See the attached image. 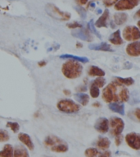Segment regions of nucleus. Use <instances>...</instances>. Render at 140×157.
Masks as SVG:
<instances>
[{
	"mask_svg": "<svg viewBox=\"0 0 140 157\" xmlns=\"http://www.w3.org/2000/svg\"><path fill=\"white\" fill-rule=\"evenodd\" d=\"M74 97L75 99H76V101H78V102L83 106L87 105L89 101V96L87 95V94H85V93H76L74 95Z\"/></svg>",
	"mask_w": 140,
	"mask_h": 157,
	"instance_id": "obj_18",
	"label": "nucleus"
},
{
	"mask_svg": "<svg viewBox=\"0 0 140 157\" xmlns=\"http://www.w3.org/2000/svg\"><path fill=\"white\" fill-rule=\"evenodd\" d=\"M94 128L98 132L107 133L109 130V121L106 118H100L96 121L94 124Z\"/></svg>",
	"mask_w": 140,
	"mask_h": 157,
	"instance_id": "obj_10",
	"label": "nucleus"
},
{
	"mask_svg": "<svg viewBox=\"0 0 140 157\" xmlns=\"http://www.w3.org/2000/svg\"><path fill=\"white\" fill-rule=\"evenodd\" d=\"M38 64L39 67H43V66H45L47 64V62L46 61H40V62L38 63Z\"/></svg>",
	"mask_w": 140,
	"mask_h": 157,
	"instance_id": "obj_41",
	"label": "nucleus"
},
{
	"mask_svg": "<svg viewBox=\"0 0 140 157\" xmlns=\"http://www.w3.org/2000/svg\"><path fill=\"white\" fill-rule=\"evenodd\" d=\"M108 18H109V11L107 8V9H105V11L102 13V15L95 22L94 26L96 27H99V28L107 27V20H108Z\"/></svg>",
	"mask_w": 140,
	"mask_h": 157,
	"instance_id": "obj_14",
	"label": "nucleus"
},
{
	"mask_svg": "<svg viewBox=\"0 0 140 157\" xmlns=\"http://www.w3.org/2000/svg\"><path fill=\"white\" fill-rule=\"evenodd\" d=\"M108 107H109L110 110H112V112L119 113L120 115H125V105L122 104H119L117 102H112V103L109 104Z\"/></svg>",
	"mask_w": 140,
	"mask_h": 157,
	"instance_id": "obj_17",
	"label": "nucleus"
},
{
	"mask_svg": "<svg viewBox=\"0 0 140 157\" xmlns=\"http://www.w3.org/2000/svg\"><path fill=\"white\" fill-rule=\"evenodd\" d=\"M13 157H30V155L26 148L22 146H17L13 150Z\"/></svg>",
	"mask_w": 140,
	"mask_h": 157,
	"instance_id": "obj_19",
	"label": "nucleus"
},
{
	"mask_svg": "<svg viewBox=\"0 0 140 157\" xmlns=\"http://www.w3.org/2000/svg\"><path fill=\"white\" fill-rule=\"evenodd\" d=\"M109 42L110 43H112V44H116V45H120V44H122L124 43L123 41L122 38H121V36H120V30H117V31H116L115 32L110 36L109 37Z\"/></svg>",
	"mask_w": 140,
	"mask_h": 157,
	"instance_id": "obj_16",
	"label": "nucleus"
},
{
	"mask_svg": "<svg viewBox=\"0 0 140 157\" xmlns=\"http://www.w3.org/2000/svg\"><path fill=\"white\" fill-rule=\"evenodd\" d=\"M78 3L80 4V5H84L88 3V0H78Z\"/></svg>",
	"mask_w": 140,
	"mask_h": 157,
	"instance_id": "obj_40",
	"label": "nucleus"
},
{
	"mask_svg": "<svg viewBox=\"0 0 140 157\" xmlns=\"http://www.w3.org/2000/svg\"><path fill=\"white\" fill-rule=\"evenodd\" d=\"M75 9H76V11L77 13H79V15L80 16V17H81L83 20H84V19L86 18L87 12L83 7H75Z\"/></svg>",
	"mask_w": 140,
	"mask_h": 157,
	"instance_id": "obj_34",
	"label": "nucleus"
},
{
	"mask_svg": "<svg viewBox=\"0 0 140 157\" xmlns=\"http://www.w3.org/2000/svg\"><path fill=\"white\" fill-rule=\"evenodd\" d=\"M86 86H83V87H79L78 88V90H79V92H83V91H85L86 90Z\"/></svg>",
	"mask_w": 140,
	"mask_h": 157,
	"instance_id": "obj_42",
	"label": "nucleus"
},
{
	"mask_svg": "<svg viewBox=\"0 0 140 157\" xmlns=\"http://www.w3.org/2000/svg\"><path fill=\"white\" fill-rule=\"evenodd\" d=\"M89 75L92 77H104L105 72L97 66H91L89 69Z\"/></svg>",
	"mask_w": 140,
	"mask_h": 157,
	"instance_id": "obj_21",
	"label": "nucleus"
},
{
	"mask_svg": "<svg viewBox=\"0 0 140 157\" xmlns=\"http://www.w3.org/2000/svg\"><path fill=\"white\" fill-rule=\"evenodd\" d=\"M89 49L90 50H95V51H105V52H113L114 50L112 49L106 42H102L98 44H90L89 45Z\"/></svg>",
	"mask_w": 140,
	"mask_h": 157,
	"instance_id": "obj_12",
	"label": "nucleus"
},
{
	"mask_svg": "<svg viewBox=\"0 0 140 157\" xmlns=\"http://www.w3.org/2000/svg\"><path fill=\"white\" fill-rule=\"evenodd\" d=\"M66 26L71 29H76V28H81V27H83L82 24L79 23V22H77V21H74V22H72V23H69L67 24Z\"/></svg>",
	"mask_w": 140,
	"mask_h": 157,
	"instance_id": "obj_35",
	"label": "nucleus"
},
{
	"mask_svg": "<svg viewBox=\"0 0 140 157\" xmlns=\"http://www.w3.org/2000/svg\"><path fill=\"white\" fill-rule=\"evenodd\" d=\"M60 59H69L73 60V61H76L79 63H89V59L86 57H79L76 56V55H72V54H61L59 56Z\"/></svg>",
	"mask_w": 140,
	"mask_h": 157,
	"instance_id": "obj_15",
	"label": "nucleus"
},
{
	"mask_svg": "<svg viewBox=\"0 0 140 157\" xmlns=\"http://www.w3.org/2000/svg\"><path fill=\"white\" fill-rule=\"evenodd\" d=\"M111 141L107 137H100L97 142V146L99 149L107 150L110 147Z\"/></svg>",
	"mask_w": 140,
	"mask_h": 157,
	"instance_id": "obj_23",
	"label": "nucleus"
},
{
	"mask_svg": "<svg viewBox=\"0 0 140 157\" xmlns=\"http://www.w3.org/2000/svg\"><path fill=\"white\" fill-rule=\"evenodd\" d=\"M42 157H50V156H48V155H43Z\"/></svg>",
	"mask_w": 140,
	"mask_h": 157,
	"instance_id": "obj_48",
	"label": "nucleus"
},
{
	"mask_svg": "<svg viewBox=\"0 0 140 157\" xmlns=\"http://www.w3.org/2000/svg\"><path fill=\"white\" fill-rule=\"evenodd\" d=\"M125 141L128 146L132 149H140V135L136 132H130L125 136Z\"/></svg>",
	"mask_w": 140,
	"mask_h": 157,
	"instance_id": "obj_8",
	"label": "nucleus"
},
{
	"mask_svg": "<svg viewBox=\"0 0 140 157\" xmlns=\"http://www.w3.org/2000/svg\"><path fill=\"white\" fill-rule=\"evenodd\" d=\"M76 45H77V48H82V47H83V44H80V43H77Z\"/></svg>",
	"mask_w": 140,
	"mask_h": 157,
	"instance_id": "obj_45",
	"label": "nucleus"
},
{
	"mask_svg": "<svg viewBox=\"0 0 140 157\" xmlns=\"http://www.w3.org/2000/svg\"><path fill=\"white\" fill-rule=\"evenodd\" d=\"M119 97H120V101H121V102H127L129 101V99H130V92H129L127 88L122 86V88L120 89Z\"/></svg>",
	"mask_w": 140,
	"mask_h": 157,
	"instance_id": "obj_27",
	"label": "nucleus"
},
{
	"mask_svg": "<svg viewBox=\"0 0 140 157\" xmlns=\"http://www.w3.org/2000/svg\"><path fill=\"white\" fill-rule=\"evenodd\" d=\"M140 0H118L115 3V9L117 11L131 10L139 4Z\"/></svg>",
	"mask_w": 140,
	"mask_h": 157,
	"instance_id": "obj_7",
	"label": "nucleus"
},
{
	"mask_svg": "<svg viewBox=\"0 0 140 157\" xmlns=\"http://www.w3.org/2000/svg\"><path fill=\"white\" fill-rule=\"evenodd\" d=\"M128 20V15L126 13H116L114 15V22L115 25L120 26L126 22Z\"/></svg>",
	"mask_w": 140,
	"mask_h": 157,
	"instance_id": "obj_20",
	"label": "nucleus"
},
{
	"mask_svg": "<svg viewBox=\"0 0 140 157\" xmlns=\"http://www.w3.org/2000/svg\"><path fill=\"white\" fill-rule=\"evenodd\" d=\"M92 84L96 86H98V88L103 87L105 86V84H106V80H105V78H103L102 77H98V78H97V79H95V80L92 82Z\"/></svg>",
	"mask_w": 140,
	"mask_h": 157,
	"instance_id": "obj_31",
	"label": "nucleus"
},
{
	"mask_svg": "<svg viewBox=\"0 0 140 157\" xmlns=\"http://www.w3.org/2000/svg\"><path fill=\"white\" fill-rule=\"evenodd\" d=\"M100 95V90L99 88L96 86L91 84L90 86V95L93 98H98Z\"/></svg>",
	"mask_w": 140,
	"mask_h": 157,
	"instance_id": "obj_30",
	"label": "nucleus"
},
{
	"mask_svg": "<svg viewBox=\"0 0 140 157\" xmlns=\"http://www.w3.org/2000/svg\"><path fill=\"white\" fill-rule=\"evenodd\" d=\"M7 127L10 128L13 132H18V131L20 130V125L18 123H16V122H8Z\"/></svg>",
	"mask_w": 140,
	"mask_h": 157,
	"instance_id": "obj_33",
	"label": "nucleus"
},
{
	"mask_svg": "<svg viewBox=\"0 0 140 157\" xmlns=\"http://www.w3.org/2000/svg\"><path fill=\"white\" fill-rule=\"evenodd\" d=\"M63 91H64V94H65V95H71V90H64Z\"/></svg>",
	"mask_w": 140,
	"mask_h": 157,
	"instance_id": "obj_44",
	"label": "nucleus"
},
{
	"mask_svg": "<svg viewBox=\"0 0 140 157\" xmlns=\"http://www.w3.org/2000/svg\"><path fill=\"white\" fill-rule=\"evenodd\" d=\"M110 126L112 128V135L119 136L125 128V123L122 119L118 117H112L110 120Z\"/></svg>",
	"mask_w": 140,
	"mask_h": 157,
	"instance_id": "obj_5",
	"label": "nucleus"
},
{
	"mask_svg": "<svg viewBox=\"0 0 140 157\" xmlns=\"http://www.w3.org/2000/svg\"><path fill=\"white\" fill-rule=\"evenodd\" d=\"M98 157H112V153L109 151H106L102 153H99Z\"/></svg>",
	"mask_w": 140,
	"mask_h": 157,
	"instance_id": "obj_37",
	"label": "nucleus"
},
{
	"mask_svg": "<svg viewBox=\"0 0 140 157\" xmlns=\"http://www.w3.org/2000/svg\"><path fill=\"white\" fill-rule=\"evenodd\" d=\"M93 105L95 106V107H99V106H100V104H99V103H95V104H94Z\"/></svg>",
	"mask_w": 140,
	"mask_h": 157,
	"instance_id": "obj_46",
	"label": "nucleus"
},
{
	"mask_svg": "<svg viewBox=\"0 0 140 157\" xmlns=\"http://www.w3.org/2000/svg\"><path fill=\"white\" fill-rule=\"evenodd\" d=\"M61 72L66 78L76 79L80 77L83 72V66L81 63L73 60H68L64 63L61 67Z\"/></svg>",
	"mask_w": 140,
	"mask_h": 157,
	"instance_id": "obj_1",
	"label": "nucleus"
},
{
	"mask_svg": "<svg viewBox=\"0 0 140 157\" xmlns=\"http://www.w3.org/2000/svg\"><path fill=\"white\" fill-rule=\"evenodd\" d=\"M10 138L9 134L6 130L0 129V142H8Z\"/></svg>",
	"mask_w": 140,
	"mask_h": 157,
	"instance_id": "obj_32",
	"label": "nucleus"
},
{
	"mask_svg": "<svg viewBox=\"0 0 140 157\" xmlns=\"http://www.w3.org/2000/svg\"><path fill=\"white\" fill-rule=\"evenodd\" d=\"M45 10L48 15L58 21H68L72 17L71 13L62 12L53 3H48L45 7Z\"/></svg>",
	"mask_w": 140,
	"mask_h": 157,
	"instance_id": "obj_3",
	"label": "nucleus"
},
{
	"mask_svg": "<svg viewBox=\"0 0 140 157\" xmlns=\"http://www.w3.org/2000/svg\"><path fill=\"white\" fill-rule=\"evenodd\" d=\"M0 157H13V147L10 144H6L0 151Z\"/></svg>",
	"mask_w": 140,
	"mask_h": 157,
	"instance_id": "obj_22",
	"label": "nucleus"
},
{
	"mask_svg": "<svg viewBox=\"0 0 140 157\" xmlns=\"http://www.w3.org/2000/svg\"><path fill=\"white\" fill-rule=\"evenodd\" d=\"M72 35L76 38L79 39L84 41H92L93 40V36L90 34V31L88 29L83 28V27L73 31Z\"/></svg>",
	"mask_w": 140,
	"mask_h": 157,
	"instance_id": "obj_9",
	"label": "nucleus"
},
{
	"mask_svg": "<svg viewBox=\"0 0 140 157\" xmlns=\"http://www.w3.org/2000/svg\"><path fill=\"white\" fill-rule=\"evenodd\" d=\"M68 146L66 143H62V142L54 145L51 147L52 151L54 152H57V153H65V152L68 151Z\"/></svg>",
	"mask_w": 140,
	"mask_h": 157,
	"instance_id": "obj_25",
	"label": "nucleus"
},
{
	"mask_svg": "<svg viewBox=\"0 0 140 157\" xmlns=\"http://www.w3.org/2000/svg\"><path fill=\"white\" fill-rule=\"evenodd\" d=\"M118 0H102L103 2V4H104L106 7H111V6L114 5L115 3L117 2Z\"/></svg>",
	"mask_w": 140,
	"mask_h": 157,
	"instance_id": "obj_36",
	"label": "nucleus"
},
{
	"mask_svg": "<svg viewBox=\"0 0 140 157\" xmlns=\"http://www.w3.org/2000/svg\"><path fill=\"white\" fill-rule=\"evenodd\" d=\"M120 83L115 81L114 82L110 83L102 90V99L107 103H112V102H119L120 101V90L118 91V88L120 86ZM122 88V87H121Z\"/></svg>",
	"mask_w": 140,
	"mask_h": 157,
	"instance_id": "obj_2",
	"label": "nucleus"
},
{
	"mask_svg": "<svg viewBox=\"0 0 140 157\" xmlns=\"http://www.w3.org/2000/svg\"><path fill=\"white\" fill-rule=\"evenodd\" d=\"M135 115H136V117H137V119L138 120H139L140 119V109L139 108H137L136 109H135Z\"/></svg>",
	"mask_w": 140,
	"mask_h": 157,
	"instance_id": "obj_39",
	"label": "nucleus"
},
{
	"mask_svg": "<svg viewBox=\"0 0 140 157\" xmlns=\"http://www.w3.org/2000/svg\"><path fill=\"white\" fill-rule=\"evenodd\" d=\"M126 53L130 56L138 57L140 55V43L138 41H134L126 47Z\"/></svg>",
	"mask_w": 140,
	"mask_h": 157,
	"instance_id": "obj_11",
	"label": "nucleus"
},
{
	"mask_svg": "<svg viewBox=\"0 0 140 157\" xmlns=\"http://www.w3.org/2000/svg\"><path fill=\"white\" fill-rule=\"evenodd\" d=\"M62 141H61L60 138L57 137V136H47L44 140V144L46 146H49V147H53L54 145L58 144V143H61Z\"/></svg>",
	"mask_w": 140,
	"mask_h": 157,
	"instance_id": "obj_24",
	"label": "nucleus"
},
{
	"mask_svg": "<svg viewBox=\"0 0 140 157\" xmlns=\"http://www.w3.org/2000/svg\"><path fill=\"white\" fill-rule=\"evenodd\" d=\"M115 142H116V146H120L122 142V136L119 135V136H116V139H115Z\"/></svg>",
	"mask_w": 140,
	"mask_h": 157,
	"instance_id": "obj_38",
	"label": "nucleus"
},
{
	"mask_svg": "<svg viewBox=\"0 0 140 157\" xmlns=\"http://www.w3.org/2000/svg\"><path fill=\"white\" fill-rule=\"evenodd\" d=\"M84 155L86 157H98L99 151L96 148L91 147V148H88V149L85 150Z\"/></svg>",
	"mask_w": 140,
	"mask_h": 157,
	"instance_id": "obj_29",
	"label": "nucleus"
},
{
	"mask_svg": "<svg viewBox=\"0 0 140 157\" xmlns=\"http://www.w3.org/2000/svg\"><path fill=\"white\" fill-rule=\"evenodd\" d=\"M57 106L61 112L66 113H77L80 109V105L76 103L74 101L70 100V99L61 100L57 103Z\"/></svg>",
	"mask_w": 140,
	"mask_h": 157,
	"instance_id": "obj_4",
	"label": "nucleus"
},
{
	"mask_svg": "<svg viewBox=\"0 0 140 157\" xmlns=\"http://www.w3.org/2000/svg\"><path fill=\"white\" fill-rule=\"evenodd\" d=\"M123 37L127 41H137L140 38V31L137 26H128L123 31Z\"/></svg>",
	"mask_w": 140,
	"mask_h": 157,
	"instance_id": "obj_6",
	"label": "nucleus"
},
{
	"mask_svg": "<svg viewBox=\"0 0 140 157\" xmlns=\"http://www.w3.org/2000/svg\"><path fill=\"white\" fill-rule=\"evenodd\" d=\"M116 82H117L118 83H120V85L125 86H132L134 83V80L133 79L132 77H116Z\"/></svg>",
	"mask_w": 140,
	"mask_h": 157,
	"instance_id": "obj_26",
	"label": "nucleus"
},
{
	"mask_svg": "<svg viewBox=\"0 0 140 157\" xmlns=\"http://www.w3.org/2000/svg\"><path fill=\"white\" fill-rule=\"evenodd\" d=\"M18 139L20 140V142H21L23 144L25 145L29 150L33 151L35 149V145H34L32 140H31V136H29L28 134L24 133V132H20L18 135Z\"/></svg>",
	"mask_w": 140,
	"mask_h": 157,
	"instance_id": "obj_13",
	"label": "nucleus"
},
{
	"mask_svg": "<svg viewBox=\"0 0 140 157\" xmlns=\"http://www.w3.org/2000/svg\"><path fill=\"white\" fill-rule=\"evenodd\" d=\"M95 7V3H90L89 4V6H88V8H94Z\"/></svg>",
	"mask_w": 140,
	"mask_h": 157,
	"instance_id": "obj_43",
	"label": "nucleus"
},
{
	"mask_svg": "<svg viewBox=\"0 0 140 157\" xmlns=\"http://www.w3.org/2000/svg\"><path fill=\"white\" fill-rule=\"evenodd\" d=\"M98 13H102V10H100V9H98Z\"/></svg>",
	"mask_w": 140,
	"mask_h": 157,
	"instance_id": "obj_47",
	"label": "nucleus"
},
{
	"mask_svg": "<svg viewBox=\"0 0 140 157\" xmlns=\"http://www.w3.org/2000/svg\"><path fill=\"white\" fill-rule=\"evenodd\" d=\"M87 29H88L91 33L94 34L95 36H97L98 39H102V36H101L99 34V32L96 30V27H95L94 23V21H93V20H90V21L88 22V24H87Z\"/></svg>",
	"mask_w": 140,
	"mask_h": 157,
	"instance_id": "obj_28",
	"label": "nucleus"
}]
</instances>
